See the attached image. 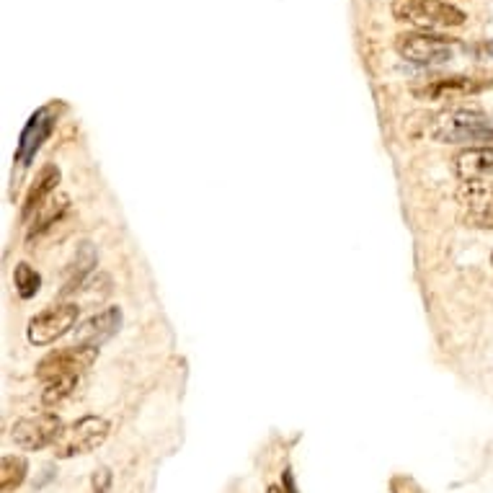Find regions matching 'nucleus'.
<instances>
[{"instance_id": "f257e3e1", "label": "nucleus", "mask_w": 493, "mask_h": 493, "mask_svg": "<svg viewBox=\"0 0 493 493\" xmlns=\"http://www.w3.org/2000/svg\"><path fill=\"white\" fill-rule=\"evenodd\" d=\"M429 137L442 145H475L493 148V122L478 108H452L434 116L429 124Z\"/></svg>"}, {"instance_id": "f03ea898", "label": "nucleus", "mask_w": 493, "mask_h": 493, "mask_svg": "<svg viewBox=\"0 0 493 493\" xmlns=\"http://www.w3.org/2000/svg\"><path fill=\"white\" fill-rule=\"evenodd\" d=\"M390 11L395 16V21L424 29V31L462 26L467 19L449 0H392Z\"/></svg>"}, {"instance_id": "7ed1b4c3", "label": "nucleus", "mask_w": 493, "mask_h": 493, "mask_svg": "<svg viewBox=\"0 0 493 493\" xmlns=\"http://www.w3.org/2000/svg\"><path fill=\"white\" fill-rule=\"evenodd\" d=\"M457 39L452 36L432 34V31H408L395 39V52L411 65L432 68V65H444L454 57Z\"/></svg>"}, {"instance_id": "20e7f679", "label": "nucleus", "mask_w": 493, "mask_h": 493, "mask_svg": "<svg viewBox=\"0 0 493 493\" xmlns=\"http://www.w3.org/2000/svg\"><path fill=\"white\" fill-rule=\"evenodd\" d=\"M65 111V103L62 101H52V103H44L29 116L24 129H21L19 142H16V153H14V163L21 166V168H29L34 163L36 153L41 150V145L49 140V135L54 132L57 127V119L60 114Z\"/></svg>"}, {"instance_id": "39448f33", "label": "nucleus", "mask_w": 493, "mask_h": 493, "mask_svg": "<svg viewBox=\"0 0 493 493\" xmlns=\"http://www.w3.org/2000/svg\"><path fill=\"white\" fill-rule=\"evenodd\" d=\"M111 424L101 416H83V419L73 421L68 429H62V434L54 442V454L60 459L75 457V454L93 452L103 442L108 439Z\"/></svg>"}, {"instance_id": "423d86ee", "label": "nucleus", "mask_w": 493, "mask_h": 493, "mask_svg": "<svg viewBox=\"0 0 493 493\" xmlns=\"http://www.w3.org/2000/svg\"><path fill=\"white\" fill-rule=\"evenodd\" d=\"M81 308L78 303H60L34 315L26 325V341L31 346H49L65 333H70L78 323Z\"/></svg>"}, {"instance_id": "0eeeda50", "label": "nucleus", "mask_w": 493, "mask_h": 493, "mask_svg": "<svg viewBox=\"0 0 493 493\" xmlns=\"http://www.w3.org/2000/svg\"><path fill=\"white\" fill-rule=\"evenodd\" d=\"M98 357V349L93 346H70V349H57V352L47 354L36 367V377L47 385L52 380L65 377V375H81L83 370H88Z\"/></svg>"}, {"instance_id": "6e6552de", "label": "nucleus", "mask_w": 493, "mask_h": 493, "mask_svg": "<svg viewBox=\"0 0 493 493\" xmlns=\"http://www.w3.org/2000/svg\"><path fill=\"white\" fill-rule=\"evenodd\" d=\"M60 434H62V421L57 413H36V416H26V419L16 421L11 437H14V442L21 449L36 452V449H44V447L54 444Z\"/></svg>"}, {"instance_id": "1a4fd4ad", "label": "nucleus", "mask_w": 493, "mask_h": 493, "mask_svg": "<svg viewBox=\"0 0 493 493\" xmlns=\"http://www.w3.org/2000/svg\"><path fill=\"white\" fill-rule=\"evenodd\" d=\"M486 88H493V81L467 78V75H449V78L426 81L421 88H413V96H419L424 101H454V98H465V96L480 93Z\"/></svg>"}, {"instance_id": "9d476101", "label": "nucleus", "mask_w": 493, "mask_h": 493, "mask_svg": "<svg viewBox=\"0 0 493 493\" xmlns=\"http://www.w3.org/2000/svg\"><path fill=\"white\" fill-rule=\"evenodd\" d=\"M122 328V308L116 305H108L101 312L91 315L88 320H83L78 328H75V341L78 346H93V349H101L108 338L116 336Z\"/></svg>"}, {"instance_id": "9b49d317", "label": "nucleus", "mask_w": 493, "mask_h": 493, "mask_svg": "<svg viewBox=\"0 0 493 493\" xmlns=\"http://www.w3.org/2000/svg\"><path fill=\"white\" fill-rule=\"evenodd\" d=\"M57 186H60V168H57L54 163H47V166L36 173L34 183L29 186L26 199H24V207H21V217H24V220H31V217H34L36 212L49 202V199H52L54 191H57Z\"/></svg>"}, {"instance_id": "f8f14e48", "label": "nucleus", "mask_w": 493, "mask_h": 493, "mask_svg": "<svg viewBox=\"0 0 493 493\" xmlns=\"http://www.w3.org/2000/svg\"><path fill=\"white\" fill-rule=\"evenodd\" d=\"M98 266V253H96V245L91 240H81L78 248H75L73 258L68 264V274H65V287H62V295H73V292L83 290V284L88 282L93 269Z\"/></svg>"}, {"instance_id": "ddd939ff", "label": "nucleus", "mask_w": 493, "mask_h": 493, "mask_svg": "<svg viewBox=\"0 0 493 493\" xmlns=\"http://www.w3.org/2000/svg\"><path fill=\"white\" fill-rule=\"evenodd\" d=\"M454 171L462 183L493 181V148H470L459 153L454 161Z\"/></svg>"}, {"instance_id": "4468645a", "label": "nucleus", "mask_w": 493, "mask_h": 493, "mask_svg": "<svg viewBox=\"0 0 493 493\" xmlns=\"http://www.w3.org/2000/svg\"><path fill=\"white\" fill-rule=\"evenodd\" d=\"M68 204H70V199L65 194L52 196V199H49V202L34 215L31 225H29V240H34V238H39L41 233H47L52 225H57V220L68 212Z\"/></svg>"}, {"instance_id": "2eb2a0df", "label": "nucleus", "mask_w": 493, "mask_h": 493, "mask_svg": "<svg viewBox=\"0 0 493 493\" xmlns=\"http://www.w3.org/2000/svg\"><path fill=\"white\" fill-rule=\"evenodd\" d=\"M29 462L21 454H3L0 459V491L11 493L26 480Z\"/></svg>"}, {"instance_id": "dca6fc26", "label": "nucleus", "mask_w": 493, "mask_h": 493, "mask_svg": "<svg viewBox=\"0 0 493 493\" xmlns=\"http://www.w3.org/2000/svg\"><path fill=\"white\" fill-rule=\"evenodd\" d=\"M14 284H16V292H19L21 300H31V298L39 295L41 277L34 266L26 264V261H21V264H16V269H14Z\"/></svg>"}, {"instance_id": "f3484780", "label": "nucleus", "mask_w": 493, "mask_h": 493, "mask_svg": "<svg viewBox=\"0 0 493 493\" xmlns=\"http://www.w3.org/2000/svg\"><path fill=\"white\" fill-rule=\"evenodd\" d=\"M78 380H81V375H65V377H57V380H52V382H47V387L41 392V403L44 405L62 403V400L75 390Z\"/></svg>"}, {"instance_id": "a211bd4d", "label": "nucleus", "mask_w": 493, "mask_h": 493, "mask_svg": "<svg viewBox=\"0 0 493 493\" xmlns=\"http://www.w3.org/2000/svg\"><path fill=\"white\" fill-rule=\"evenodd\" d=\"M392 493H421V491L411 478L398 475V478H392Z\"/></svg>"}, {"instance_id": "6ab92c4d", "label": "nucleus", "mask_w": 493, "mask_h": 493, "mask_svg": "<svg viewBox=\"0 0 493 493\" xmlns=\"http://www.w3.org/2000/svg\"><path fill=\"white\" fill-rule=\"evenodd\" d=\"M108 483H111V473H108L106 467L96 470V475H93V493H106L108 491Z\"/></svg>"}, {"instance_id": "aec40b11", "label": "nucleus", "mask_w": 493, "mask_h": 493, "mask_svg": "<svg viewBox=\"0 0 493 493\" xmlns=\"http://www.w3.org/2000/svg\"><path fill=\"white\" fill-rule=\"evenodd\" d=\"M266 493H298V491H295V483H292L290 470L284 473V488H279V486H269V491H266Z\"/></svg>"}]
</instances>
